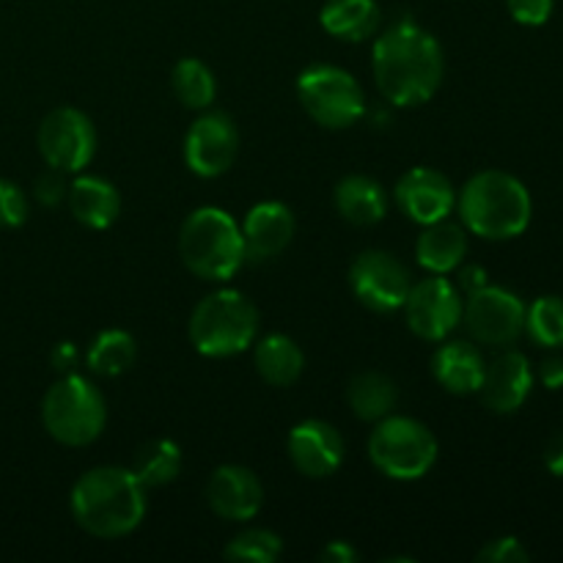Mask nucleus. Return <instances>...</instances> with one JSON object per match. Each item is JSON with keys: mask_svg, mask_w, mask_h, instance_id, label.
Listing matches in <instances>:
<instances>
[{"mask_svg": "<svg viewBox=\"0 0 563 563\" xmlns=\"http://www.w3.org/2000/svg\"><path fill=\"white\" fill-rule=\"evenodd\" d=\"M533 388V372L531 363L522 352H504V355L495 357L487 368H484L482 379V394L484 405L489 407L498 416H511V412L520 410L528 401Z\"/></svg>", "mask_w": 563, "mask_h": 563, "instance_id": "16", "label": "nucleus"}, {"mask_svg": "<svg viewBox=\"0 0 563 563\" xmlns=\"http://www.w3.org/2000/svg\"><path fill=\"white\" fill-rule=\"evenodd\" d=\"M190 341L201 355L231 357L256 341L258 311L245 295L220 289L203 297L190 317Z\"/></svg>", "mask_w": 563, "mask_h": 563, "instance_id": "5", "label": "nucleus"}, {"mask_svg": "<svg viewBox=\"0 0 563 563\" xmlns=\"http://www.w3.org/2000/svg\"><path fill=\"white\" fill-rule=\"evenodd\" d=\"M372 66L383 97L399 108L427 102L445 75L443 47L412 20H399L374 42Z\"/></svg>", "mask_w": 563, "mask_h": 563, "instance_id": "1", "label": "nucleus"}, {"mask_svg": "<svg viewBox=\"0 0 563 563\" xmlns=\"http://www.w3.org/2000/svg\"><path fill=\"white\" fill-rule=\"evenodd\" d=\"M69 207L77 223L88 229H110L121 212V196L102 176H80L69 190Z\"/></svg>", "mask_w": 563, "mask_h": 563, "instance_id": "21", "label": "nucleus"}, {"mask_svg": "<svg viewBox=\"0 0 563 563\" xmlns=\"http://www.w3.org/2000/svg\"><path fill=\"white\" fill-rule=\"evenodd\" d=\"M346 401L361 421H383L399 401L396 383L383 372H361L346 388Z\"/></svg>", "mask_w": 563, "mask_h": 563, "instance_id": "25", "label": "nucleus"}, {"mask_svg": "<svg viewBox=\"0 0 563 563\" xmlns=\"http://www.w3.org/2000/svg\"><path fill=\"white\" fill-rule=\"evenodd\" d=\"M539 383H542L548 390L563 388V357L561 355H550L539 363Z\"/></svg>", "mask_w": 563, "mask_h": 563, "instance_id": "36", "label": "nucleus"}, {"mask_svg": "<svg viewBox=\"0 0 563 563\" xmlns=\"http://www.w3.org/2000/svg\"><path fill=\"white\" fill-rule=\"evenodd\" d=\"M49 361H53V368L60 377H64V374H75L77 363H80V350H77L71 341H60V344H55Z\"/></svg>", "mask_w": 563, "mask_h": 563, "instance_id": "35", "label": "nucleus"}, {"mask_svg": "<svg viewBox=\"0 0 563 563\" xmlns=\"http://www.w3.org/2000/svg\"><path fill=\"white\" fill-rule=\"evenodd\" d=\"M306 368V355L289 335H267L256 344V372L262 374L264 383L275 388H289L300 379Z\"/></svg>", "mask_w": 563, "mask_h": 563, "instance_id": "24", "label": "nucleus"}, {"mask_svg": "<svg viewBox=\"0 0 563 563\" xmlns=\"http://www.w3.org/2000/svg\"><path fill=\"white\" fill-rule=\"evenodd\" d=\"M132 473L143 487H165L181 473V449L174 440H148L132 460Z\"/></svg>", "mask_w": 563, "mask_h": 563, "instance_id": "26", "label": "nucleus"}, {"mask_svg": "<svg viewBox=\"0 0 563 563\" xmlns=\"http://www.w3.org/2000/svg\"><path fill=\"white\" fill-rule=\"evenodd\" d=\"M146 515V487L126 467H93L71 489V517L99 539H119L135 531Z\"/></svg>", "mask_w": 563, "mask_h": 563, "instance_id": "2", "label": "nucleus"}, {"mask_svg": "<svg viewBox=\"0 0 563 563\" xmlns=\"http://www.w3.org/2000/svg\"><path fill=\"white\" fill-rule=\"evenodd\" d=\"M506 5L520 25L539 27L553 16L555 0H506Z\"/></svg>", "mask_w": 563, "mask_h": 563, "instance_id": "33", "label": "nucleus"}, {"mask_svg": "<svg viewBox=\"0 0 563 563\" xmlns=\"http://www.w3.org/2000/svg\"><path fill=\"white\" fill-rule=\"evenodd\" d=\"M531 555H528V550L522 548L520 539L515 537H500V539H493V542L487 544V548L478 550L476 561L482 563H526Z\"/></svg>", "mask_w": 563, "mask_h": 563, "instance_id": "32", "label": "nucleus"}, {"mask_svg": "<svg viewBox=\"0 0 563 563\" xmlns=\"http://www.w3.org/2000/svg\"><path fill=\"white\" fill-rule=\"evenodd\" d=\"M291 236H295V214L280 201L256 203L242 223L247 262H269L286 251Z\"/></svg>", "mask_w": 563, "mask_h": 563, "instance_id": "18", "label": "nucleus"}, {"mask_svg": "<svg viewBox=\"0 0 563 563\" xmlns=\"http://www.w3.org/2000/svg\"><path fill=\"white\" fill-rule=\"evenodd\" d=\"M297 97L317 124L346 130L366 113V93L346 69L330 64L308 66L297 77Z\"/></svg>", "mask_w": 563, "mask_h": 563, "instance_id": "8", "label": "nucleus"}, {"mask_svg": "<svg viewBox=\"0 0 563 563\" xmlns=\"http://www.w3.org/2000/svg\"><path fill=\"white\" fill-rule=\"evenodd\" d=\"M289 456L302 476L328 478L344 462V438L333 423L308 418L291 429Z\"/></svg>", "mask_w": 563, "mask_h": 563, "instance_id": "15", "label": "nucleus"}, {"mask_svg": "<svg viewBox=\"0 0 563 563\" xmlns=\"http://www.w3.org/2000/svg\"><path fill=\"white\" fill-rule=\"evenodd\" d=\"M335 209L352 225H374L388 212V192L377 179L352 174L335 187Z\"/></svg>", "mask_w": 563, "mask_h": 563, "instance_id": "22", "label": "nucleus"}, {"mask_svg": "<svg viewBox=\"0 0 563 563\" xmlns=\"http://www.w3.org/2000/svg\"><path fill=\"white\" fill-rule=\"evenodd\" d=\"M240 152V132L229 113L209 110L190 126L185 137V163L201 179L223 176Z\"/></svg>", "mask_w": 563, "mask_h": 563, "instance_id": "13", "label": "nucleus"}, {"mask_svg": "<svg viewBox=\"0 0 563 563\" xmlns=\"http://www.w3.org/2000/svg\"><path fill=\"white\" fill-rule=\"evenodd\" d=\"M368 456L383 476L418 482L438 462V440L416 418L385 416L368 438Z\"/></svg>", "mask_w": 563, "mask_h": 563, "instance_id": "7", "label": "nucleus"}, {"mask_svg": "<svg viewBox=\"0 0 563 563\" xmlns=\"http://www.w3.org/2000/svg\"><path fill=\"white\" fill-rule=\"evenodd\" d=\"M179 253L185 267L203 280L234 278L247 262L242 229L218 207H201L187 214L179 231Z\"/></svg>", "mask_w": 563, "mask_h": 563, "instance_id": "4", "label": "nucleus"}, {"mask_svg": "<svg viewBox=\"0 0 563 563\" xmlns=\"http://www.w3.org/2000/svg\"><path fill=\"white\" fill-rule=\"evenodd\" d=\"M207 500L223 520L247 522L258 515L264 500L262 482L242 465H223L212 473L207 484Z\"/></svg>", "mask_w": 563, "mask_h": 563, "instance_id": "17", "label": "nucleus"}, {"mask_svg": "<svg viewBox=\"0 0 563 563\" xmlns=\"http://www.w3.org/2000/svg\"><path fill=\"white\" fill-rule=\"evenodd\" d=\"M137 344L126 330H102L86 352V366L99 377H119L135 363Z\"/></svg>", "mask_w": 563, "mask_h": 563, "instance_id": "27", "label": "nucleus"}, {"mask_svg": "<svg viewBox=\"0 0 563 563\" xmlns=\"http://www.w3.org/2000/svg\"><path fill=\"white\" fill-rule=\"evenodd\" d=\"M482 286H487V269L476 267V264H473V267L462 269V273H460V289H465L467 295H471V291L482 289Z\"/></svg>", "mask_w": 563, "mask_h": 563, "instance_id": "39", "label": "nucleus"}, {"mask_svg": "<svg viewBox=\"0 0 563 563\" xmlns=\"http://www.w3.org/2000/svg\"><path fill=\"white\" fill-rule=\"evenodd\" d=\"M462 225L482 240H515L531 225L533 201L528 187L506 170H482L462 187Z\"/></svg>", "mask_w": 563, "mask_h": 563, "instance_id": "3", "label": "nucleus"}, {"mask_svg": "<svg viewBox=\"0 0 563 563\" xmlns=\"http://www.w3.org/2000/svg\"><path fill=\"white\" fill-rule=\"evenodd\" d=\"M526 333L533 344L548 350L563 346V297L544 295L526 306Z\"/></svg>", "mask_w": 563, "mask_h": 563, "instance_id": "29", "label": "nucleus"}, {"mask_svg": "<svg viewBox=\"0 0 563 563\" xmlns=\"http://www.w3.org/2000/svg\"><path fill=\"white\" fill-rule=\"evenodd\" d=\"M36 143L49 168L77 174L97 154V130L82 110L55 108L38 124Z\"/></svg>", "mask_w": 563, "mask_h": 563, "instance_id": "10", "label": "nucleus"}, {"mask_svg": "<svg viewBox=\"0 0 563 563\" xmlns=\"http://www.w3.org/2000/svg\"><path fill=\"white\" fill-rule=\"evenodd\" d=\"M284 550L278 533L267 528H247L240 537L225 544V559L231 561H251V563H273Z\"/></svg>", "mask_w": 563, "mask_h": 563, "instance_id": "30", "label": "nucleus"}, {"mask_svg": "<svg viewBox=\"0 0 563 563\" xmlns=\"http://www.w3.org/2000/svg\"><path fill=\"white\" fill-rule=\"evenodd\" d=\"M33 196H36V201L44 203V207H58V203L66 198L64 170L58 168L44 170V174L36 179V185H33Z\"/></svg>", "mask_w": 563, "mask_h": 563, "instance_id": "34", "label": "nucleus"}, {"mask_svg": "<svg viewBox=\"0 0 563 563\" xmlns=\"http://www.w3.org/2000/svg\"><path fill=\"white\" fill-rule=\"evenodd\" d=\"M27 220V198L14 181L0 179V229H16Z\"/></svg>", "mask_w": 563, "mask_h": 563, "instance_id": "31", "label": "nucleus"}, {"mask_svg": "<svg viewBox=\"0 0 563 563\" xmlns=\"http://www.w3.org/2000/svg\"><path fill=\"white\" fill-rule=\"evenodd\" d=\"M319 559L324 563H355L361 555H357V550L350 542H330Z\"/></svg>", "mask_w": 563, "mask_h": 563, "instance_id": "38", "label": "nucleus"}, {"mask_svg": "<svg viewBox=\"0 0 563 563\" xmlns=\"http://www.w3.org/2000/svg\"><path fill=\"white\" fill-rule=\"evenodd\" d=\"M465 328L478 344L509 346L526 333V302L504 286H482L462 308Z\"/></svg>", "mask_w": 563, "mask_h": 563, "instance_id": "9", "label": "nucleus"}, {"mask_svg": "<svg viewBox=\"0 0 563 563\" xmlns=\"http://www.w3.org/2000/svg\"><path fill=\"white\" fill-rule=\"evenodd\" d=\"M396 207L407 214L416 223L429 225L445 220L454 212L456 203V190L449 181V176H443L434 168H412L407 170L399 179L394 190Z\"/></svg>", "mask_w": 563, "mask_h": 563, "instance_id": "14", "label": "nucleus"}, {"mask_svg": "<svg viewBox=\"0 0 563 563\" xmlns=\"http://www.w3.org/2000/svg\"><path fill=\"white\" fill-rule=\"evenodd\" d=\"M350 286L357 300L377 313L399 311L410 295V273L385 251H363L350 267Z\"/></svg>", "mask_w": 563, "mask_h": 563, "instance_id": "12", "label": "nucleus"}, {"mask_svg": "<svg viewBox=\"0 0 563 563\" xmlns=\"http://www.w3.org/2000/svg\"><path fill=\"white\" fill-rule=\"evenodd\" d=\"M467 253L465 225L438 220V223L423 225L421 236L416 242V258L423 269L432 275H449L462 264Z\"/></svg>", "mask_w": 563, "mask_h": 563, "instance_id": "20", "label": "nucleus"}, {"mask_svg": "<svg viewBox=\"0 0 563 563\" xmlns=\"http://www.w3.org/2000/svg\"><path fill=\"white\" fill-rule=\"evenodd\" d=\"M484 363L478 346L471 341H445L432 357V374L449 394L467 396L478 394L484 379Z\"/></svg>", "mask_w": 563, "mask_h": 563, "instance_id": "19", "label": "nucleus"}, {"mask_svg": "<svg viewBox=\"0 0 563 563\" xmlns=\"http://www.w3.org/2000/svg\"><path fill=\"white\" fill-rule=\"evenodd\" d=\"M324 31L344 42H366L379 31V5L374 0H328L319 14Z\"/></svg>", "mask_w": 563, "mask_h": 563, "instance_id": "23", "label": "nucleus"}, {"mask_svg": "<svg viewBox=\"0 0 563 563\" xmlns=\"http://www.w3.org/2000/svg\"><path fill=\"white\" fill-rule=\"evenodd\" d=\"M544 465H548V471L553 473V476L563 478V432L553 434V438L548 440V449H544Z\"/></svg>", "mask_w": 563, "mask_h": 563, "instance_id": "37", "label": "nucleus"}, {"mask_svg": "<svg viewBox=\"0 0 563 563\" xmlns=\"http://www.w3.org/2000/svg\"><path fill=\"white\" fill-rule=\"evenodd\" d=\"M170 86H174L176 99L190 110L209 108V104L214 102V97H218L214 71L198 58H181L179 64L174 66Z\"/></svg>", "mask_w": 563, "mask_h": 563, "instance_id": "28", "label": "nucleus"}, {"mask_svg": "<svg viewBox=\"0 0 563 563\" xmlns=\"http://www.w3.org/2000/svg\"><path fill=\"white\" fill-rule=\"evenodd\" d=\"M407 328L423 341H445L462 322L460 289L443 275H432L410 286V295L405 300Z\"/></svg>", "mask_w": 563, "mask_h": 563, "instance_id": "11", "label": "nucleus"}, {"mask_svg": "<svg viewBox=\"0 0 563 563\" xmlns=\"http://www.w3.org/2000/svg\"><path fill=\"white\" fill-rule=\"evenodd\" d=\"M42 421L49 438L64 445H88L102 434L108 421L104 396L91 379L64 374L42 401Z\"/></svg>", "mask_w": 563, "mask_h": 563, "instance_id": "6", "label": "nucleus"}]
</instances>
